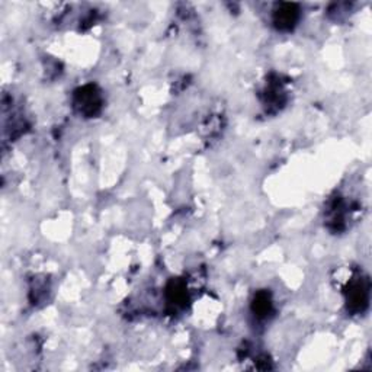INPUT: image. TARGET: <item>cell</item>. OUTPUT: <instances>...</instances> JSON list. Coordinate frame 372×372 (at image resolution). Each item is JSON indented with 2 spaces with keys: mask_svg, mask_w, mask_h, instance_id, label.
Wrapping results in <instances>:
<instances>
[{
  "mask_svg": "<svg viewBox=\"0 0 372 372\" xmlns=\"http://www.w3.org/2000/svg\"><path fill=\"white\" fill-rule=\"evenodd\" d=\"M74 105H76L80 114L86 116L96 115L102 107V98L98 87L87 85L78 89L76 94H74Z\"/></svg>",
  "mask_w": 372,
  "mask_h": 372,
  "instance_id": "1",
  "label": "cell"
},
{
  "mask_svg": "<svg viewBox=\"0 0 372 372\" xmlns=\"http://www.w3.org/2000/svg\"><path fill=\"white\" fill-rule=\"evenodd\" d=\"M368 296H369V287L366 279H355L348 285L346 290V301L348 308L353 312L364 311L368 305Z\"/></svg>",
  "mask_w": 372,
  "mask_h": 372,
  "instance_id": "2",
  "label": "cell"
},
{
  "mask_svg": "<svg viewBox=\"0 0 372 372\" xmlns=\"http://www.w3.org/2000/svg\"><path fill=\"white\" fill-rule=\"evenodd\" d=\"M300 19V8L295 3H281L274 10V24L281 31H290Z\"/></svg>",
  "mask_w": 372,
  "mask_h": 372,
  "instance_id": "3",
  "label": "cell"
},
{
  "mask_svg": "<svg viewBox=\"0 0 372 372\" xmlns=\"http://www.w3.org/2000/svg\"><path fill=\"white\" fill-rule=\"evenodd\" d=\"M251 310H253V312H255V315L258 317H266L271 312V310H272L271 295L267 294V292H265V291L258 292L255 295V299H253Z\"/></svg>",
  "mask_w": 372,
  "mask_h": 372,
  "instance_id": "4",
  "label": "cell"
},
{
  "mask_svg": "<svg viewBox=\"0 0 372 372\" xmlns=\"http://www.w3.org/2000/svg\"><path fill=\"white\" fill-rule=\"evenodd\" d=\"M168 299L172 304H184L188 300L185 285L181 281H172L168 285Z\"/></svg>",
  "mask_w": 372,
  "mask_h": 372,
  "instance_id": "5",
  "label": "cell"
}]
</instances>
